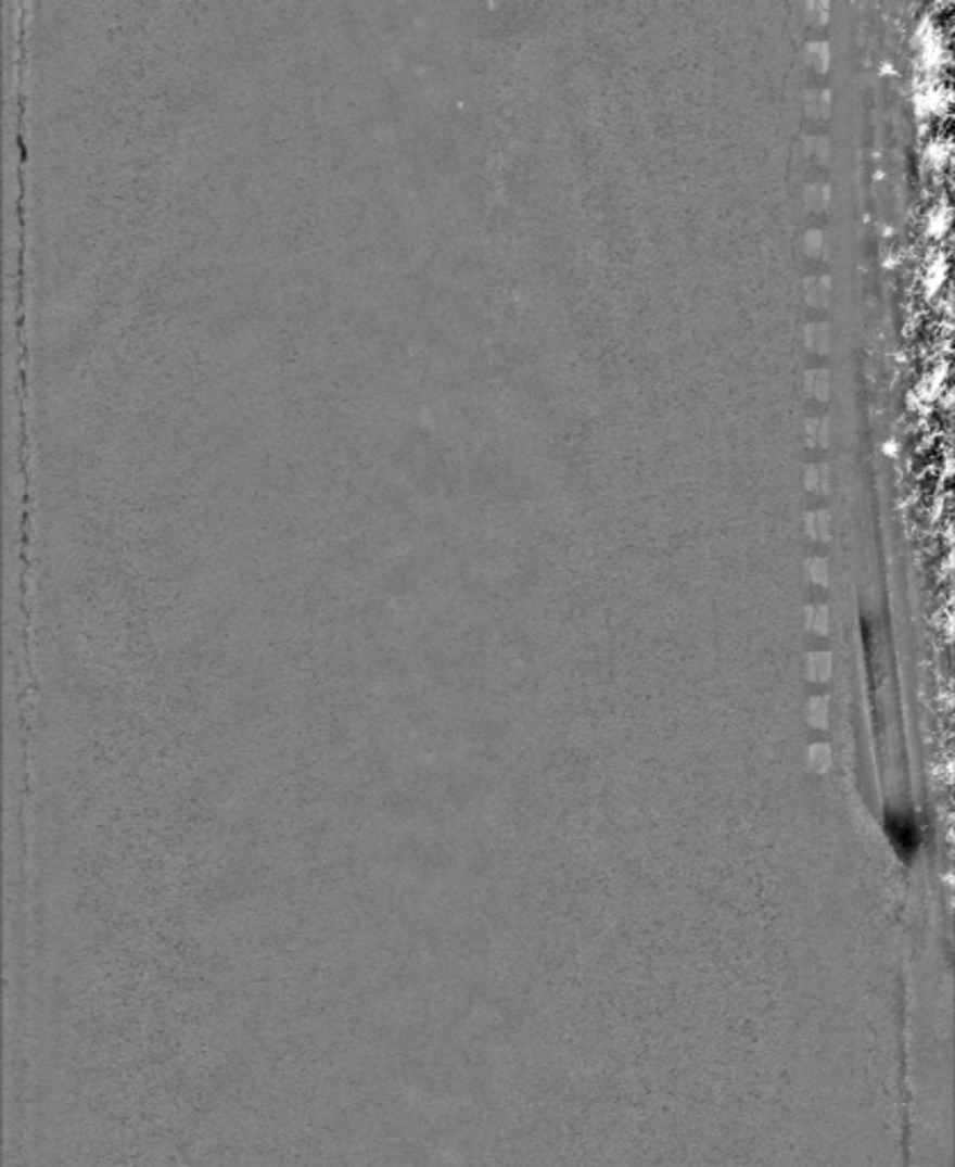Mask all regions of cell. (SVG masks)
Masks as SVG:
<instances>
[{
	"mask_svg": "<svg viewBox=\"0 0 955 1167\" xmlns=\"http://www.w3.org/2000/svg\"><path fill=\"white\" fill-rule=\"evenodd\" d=\"M884 833L890 837L894 851L901 860H913L924 841V833L917 816L909 810H887L884 812Z\"/></svg>",
	"mask_w": 955,
	"mask_h": 1167,
	"instance_id": "1",
	"label": "cell"
}]
</instances>
